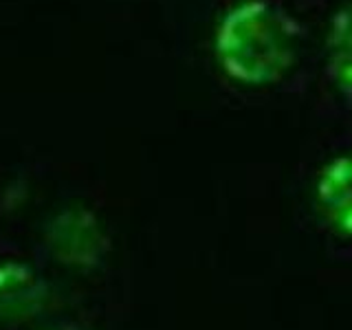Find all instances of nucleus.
Here are the masks:
<instances>
[{"mask_svg":"<svg viewBox=\"0 0 352 330\" xmlns=\"http://www.w3.org/2000/svg\"><path fill=\"white\" fill-rule=\"evenodd\" d=\"M49 245L62 262L82 267V264H93L102 258L106 240L102 229L86 212H69L53 223Z\"/></svg>","mask_w":352,"mask_h":330,"instance_id":"nucleus-3","label":"nucleus"},{"mask_svg":"<svg viewBox=\"0 0 352 330\" xmlns=\"http://www.w3.org/2000/svg\"><path fill=\"white\" fill-rule=\"evenodd\" d=\"M44 284L25 264H0V317L18 319L38 311Z\"/></svg>","mask_w":352,"mask_h":330,"instance_id":"nucleus-4","label":"nucleus"},{"mask_svg":"<svg viewBox=\"0 0 352 330\" xmlns=\"http://www.w3.org/2000/svg\"><path fill=\"white\" fill-rule=\"evenodd\" d=\"M300 27L264 0L240 5L218 31V60L238 82L262 86L278 82L297 55Z\"/></svg>","mask_w":352,"mask_h":330,"instance_id":"nucleus-1","label":"nucleus"},{"mask_svg":"<svg viewBox=\"0 0 352 330\" xmlns=\"http://www.w3.org/2000/svg\"><path fill=\"white\" fill-rule=\"evenodd\" d=\"M326 73L337 91L352 102V3L339 9L328 27Z\"/></svg>","mask_w":352,"mask_h":330,"instance_id":"nucleus-5","label":"nucleus"},{"mask_svg":"<svg viewBox=\"0 0 352 330\" xmlns=\"http://www.w3.org/2000/svg\"><path fill=\"white\" fill-rule=\"evenodd\" d=\"M317 209L339 236L352 238V154L328 161L315 181Z\"/></svg>","mask_w":352,"mask_h":330,"instance_id":"nucleus-2","label":"nucleus"}]
</instances>
